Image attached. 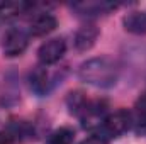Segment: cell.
<instances>
[{
    "label": "cell",
    "instance_id": "cell-5",
    "mask_svg": "<svg viewBox=\"0 0 146 144\" xmlns=\"http://www.w3.org/2000/svg\"><path fill=\"white\" fill-rule=\"evenodd\" d=\"M56 26H58V20H56V17H54L53 14H49V12H41V14H37L36 17L31 20L29 34L37 36V37L46 36V34L53 32V31L56 29Z\"/></svg>",
    "mask_w": 146,
    "mask_h": 144
},
{
    "label": "cell",
    "instance_id": "cell-4",
    "mask_svg": "<svg viewBox=\"0 0 146 144\" xmlns=\"http://www.w3.org/2000/svg\"><path fill=\"white\" fill-rule=\"evenodd\" d=\"M65 51H66V42L61 37H54L41 44V48L37 49V59L42 66L54 65L63 58Z\"/></svg>",
    "mask_w": 146,
    "mask_h": 144
},
{
    "label": "cell",
    "instance_id": "cell-1",
    "mask_svg": "<svg viewBox=\"0 0 146 144\" xmlns=\"http://www.w3.org/2000/svg\"><path fill=\"white\" fill-rule=\"evenodd\" d=\"M78 76L87 85H92L97 88H110L117 81L119 68H117V63L109 56L92 58L80 66Z\"/></svg>",
    "mask_w": 146,
    "mask_h": 144
},
{
    "label": "cell",
    "instance_id": "cell-10",
    "mask_svg": "<svg viewBox=\"0 0 146 144\" xmlns=\"http://www.w3.org/2000/svg\"><path fill=\"white\" fill-rule=\"evenodd\" d=\"M31 88L37 95H44L48 92V73L44 68H37L31 75Z\"/></svg>",
    "mask_w": 146,
    "mask_h": 144
},
{
    "label": "cell",
    "instance_id": "cell-7",
    "mask_svg": "<svg viewBox=\"0 0 146 144\" xmlns=\"http://www.w3.org/2000/svg\"><path fill=\"white\" fill-rule=\"evenodd\" d=\"M124 29L131 34H146V12H131L124 17Z\"/></svg>",
    "mask_w": 146,
    "mask_h": 144
},
{
    "label": "cell",
    "instance_id": "cell-8",
    "mask_svg": "<svg viewBox=\"0 0 146 144\" xmlns=\"http://www.w3.org/2000/svg\"><path fill=\"white\" fill-rule=\"evenodd\" d=\"M29 7H31V3H27V2H15V0L2 2L0 3V19L17 17L19 14H24Z\"/></svg>",
    "mask_w": 146,
    "mask_h": 144
},
{
    "label": "cell",
    "instance_id": "cell-12",
    "mask_svg": "<svg viewBox=\"0 0 146 144\" xmlns=\"http://www.w3.org/2000/svg\"><path fill=\"white\" fill-rule=\"evenodd\" d=\"M134 119H136L138 129H146V92L138 98L134 105Z\"/></svg>",
    "mask_w": 146,
    "mask_h": 144
},
{
    "label": "cell",
    "instance_id": "cell-3",
    "mask_svg": "<svg viewBox=\"0 0 146 144\" xmlns=\"http://www.w3.org/2000/svg\"><path fill=\"white\" fill-rule=\"evenodd\" d=\"M29 44V32H26L22 27H10L3 37V53L9 58L21 56Z\"/></svg>",
    "mask_w": 146,
    "mask_h": 144
},
{
    "label": "cell",
    "instance_id": "cell-14",
    "mask_svg": "<svg viewBox=\"0 0 146 144\" xmlns=\"http://www.w3.org/2000/svg\"><path fill=\"white\" fill-rule=\"evenodd\" d=\"M0 144H14V139L7 132H0Z\"/></svg>",
    "mask_w": 146,
    "mask_h": 144
},
{
    "label": "cell",
    "instance_id": "cell-2",
    "mask_svg": "<svg viewBox=\"0 0 146 144\" xmlns=\"http://www.w3.org/2000/svg\"><path fill=\"white\" fill-rule=\"evenodd\" d=\"M131 124H133V115L126 108H119V110L112 112L102 120L104 132L112 137H117V136H122L124 132H127Z\"/></svg>",
    "mask_w": 146,
    "mask_h": 144
},
{
    "label": "cell",
    "instance_id": "cell-13",
    "mask_svg": "<svg viewBox=\"0 0 146 144\" xmlns=\"http://www.w3.org/2000/svg\"><path fill=\"white\" fill-rule=\"evenodd\" d=\"M80 144H107V141L102 136H90V137L83 139Z\"/></svg>",
    "mask_w": 146,
    "mask_h": 144
},
{
    "label": "cell",
    "instance_id": "cell-6",
    "mask_svg": "<svg viewBox=\"0 0 146 144\" xmlns=\"http://www.w3.org/2000/svg\"><path fill=\"white\" fill-rule=\"evenodd\" d=\"M99 37V29L95 26H83L75 36V48L78 51H88Z\"/></svg>",
    "mask_w": 146,
    "mask_h": 144
},
{
    "label": "cell",
    "instance_id": "cell-11",
    "mask_svg": "<svg viewBox=\"0 0 146 144\" xmlns=\"http://www.w3.org/2000/svg\"><path fill=\"white\" fill-rule=\"evenodd\" d=\"M73 137H75L73 129H70V127H60V129H56L51 134L48 144H72Z\"/></svg>",
    "mask_w": 146,
    "mask_h": 144
},
{
    "label": "cell",
    "instance_id": "cell-9",
    "mask_svg": "<svg viewBox=\"0 0 146 144\" xmlns=\"http://www.w3.org/2000/svg\"><path fill=\"white\" fill-rule=\"evenodd\" d=\"M73 9L80 10L82 14H102L110 9H115V5L109 2H87V3H75Z\"/></svg>",
    "mask_w": 146,
    "mask_h": 144
}]
</instances>
